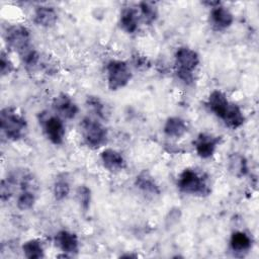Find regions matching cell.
<instances>
[{
	"instance_id": "7a4b0ae2",
	"label": "cell",
	"mask_w": 259,
	"mask_h": 259,
	"mask_svg": "<svg viewBox=\"0 0 259 259\" xmlns=\"http://www.w3.org/2000/svg\"><path fill=\"white\" fill-rule=\"evenodd\" d=\"M199 64L198 54L188 48L180 47L175 52V73L177 77L186 84L194 81L193 72Z\"/></svg>"
},
{
	"instance_id": "ffe728a7",
	"label": "cell",
	"mask_w": 259,
	"mask_h": 259,
	"mask_svg": "<svg viewBox=\"0 0 259 259\" xmlns=\"http://www.w3.org/2000/svg\"><path fill=\"white\" fill-rule=\"evenodd\" d=\"M229 171L236 177H241L244 176L247 173L248 166H247V161L244 158V156L234 153L233 155L230 156L229 158Z\"/></svg>"
},
{
	"instance_id": "ba28073f",
	"label": "cell",
	"mask_w": 259,
	"mask_h": 259,
	"mask_svg": "<svg viewBox=\"0 0 259 259\" xmlns=\"http://www.w3.org/2000/svg\"><path fill=\"white\" fill-rule=\"evenodd\" d=\"M221 137H217L207 133H200L192 144L197 155L200 158L207 159L214 154L218 146L221 143Z\"/></svg>"
},
{
	"instance_id": "4fadbf2b",
	"label": "cell",
	"mask_w": 259,
	"mask_h": 259,
	"mask_svg": "<svg viewBox=\"0 0 259 259\" xmlns=\"http://www.w3.org/2000/svg\"><path fill=\"white\" fill-rule=\"evenodd\" d=\"M135 185L149 197H156L161 193L159 185L147 170H144L139 175H137Z\"/></svg>"
},
{
	"instance_id": "3957f363",
	"label": "cell",
	"mask_w": 259,
	"mask_h": 259,
	"mask_svg": "<svg viewBox=\"0 0 259 259\" xmlns=\"http://www.w3.org/2000/svg\"><path fill=\"white\" fill-rule=\"evenodd\" d=\"M177 187L183 193L206 196L210 193V187L204 175L193 169H184L178 176Z\"/></svg>"
},
{
	"instance_id": "44dd1931",
	"label": "cell",
	"mask_w": 259,
	"mask_h": 259,
	"mask_svg": "<svg viewBox=\"0 0 259 259\" xmlns=\"http://www.w3.org/2000/svg\"><path fill=\"white\" fill-rule=\"evenodd\" d=\"M22 251L24 256L28 259H40L45 257L42 244L39 240H36V239H31L26 241L22 245Z\"/></svg>"
},
{
	"instance_id": "e0dca14e",
	"label": "cell",
	"mask_w": 259,
	"mask_h": 259,
	"mask_svg": "<svg viewBox=\"0 0 259 259\" xmlns=\"http://www.w3.org/2000/svg\"><path fill=\"white\" fill-rule=\"evenodd\" d=\"M222 119L224 123L232 130H237L241 127L245 122V116L242 109L237 104L231 102Z\"/></svg>"
},
{
	"instance_id": "9a60e30c",
	"label": "cell",
	"mask_w": 259,
	"mask_h": 259,
	"mask_svg": "<svg viewBox=\"0 0 259 259\" xmlns=\"http://www.w3.org/2000/svg\"><path fill=\"white\" fill-rule=\"evenodd\" d=\"M230 102L226 96V94L220 90H213L207 99V106L210 111L213 112L221 119L223 118Z\"/></svg>"
},
{
	"instance_id": "ac0fdd59",
	"label": "cell",
	"mask_w": 259,
	"mask_h": 259,
	"mask_svg": "<svg viewBox=\"0 0 259 259\" xmlns=\"http://www.w3.org/2000/svg\"><path fill=\"white\" fill-rule=\"evenodd\" d=\"M119 24L127 33H135L139 27V14L135 8L126 7L120 12Z\"/></svg>"
},
{
	"instance_id": "f1b7e54d",
	"label": "cell",
	"mask_w": 259,
	"mask_h": 259,
	"mask_svg": "<svg viewBox=\"0 0 259 259\" xmlns=\"http://www.w3.org/2000/svg\"><path fill=\"white\" fill-rule=\"evenodd\" d=\"M121 257H130V258L134 257V258H136V257H138V255H133V254H125V255H122Z\"/></svg>"
},
{
	"instance_id": "4316f807",
	"label": "cell",
	"mask_w": 259,
	"mask_h": 259,
	"mask_svg": "<svg viewBox=\"0 0 259 259\" xmlns=\"http://www.w3.org/2000/svg\"><path fill=\"white\" fill-rule=\"evenodd\" d=\"M14 67L11 62V60L8 58V55H6L4 52L1 53V58H0V72L2 76L8 75L13 71Z\"/></svg>"
},
{
	"instance_id": "2e32d148",
	"label": "cell",
	"mask_w": 259,
	"mask_h": 259,
	"mask_svg": "<svg viewBox=\"0 0 259 259\" xmlns=\"http://www.w3.org/2000/svg\"><path fill=\"white\" fill-rule=\"evenodd\" d=\"M188 131L186 121L179 116H171L165 121L163 132L169 138H181Z\"/></svg>"
},
{
	"instance_id": "5bb4252c",
	"label": "cell",
	"mask_w": 259,
	"mask_h": 259,
	"mask_svg": "<svg viewBox=\"0 0 259 259\" xmlns=\"http://www.w3.org/2000/svg\"><path fill=\"white\" fill-rule=\"evenodd\" d=\"M58 20V14L53 7L38 6L33 13V21L36 25L41 27H51L56 24Z\"/></svg>"
},
{
	"instance_id": "cb8c5ba5",
	"label": "cell",
	"mask_w": 259,
	"mask_h": 259,
	"mask_svg": "<svg viewBox=\"0 0 259 259\" xmlns=\"http://www.w3.org/2000/svg\"><path fill=\"white\" fill-rule=\"evenodd\" d=\"M35 199H36L35 191L21 190L20 194L17 197L16 205L20 210H26L33 206Z\"/></svg>"
},
{
	"instance_id": "30bf717a",
	"label": "cell",
	"mask_w": 259,
	"mask_h": 259,
	"mask_svg": "<svg viewBox=\"0 0 259 259\" xmlns=\"http://www.w3.org/2000/svg\"><path fill=\"white\" fill-rule=\"evenodd\" d=\"M55 244L56 246L64 253L69 254L70 256L78 253L79 251V240L75 233L62 230L55 235Z\"/></svg>"
},
{
	"instance_id": "277c9868",
	"label": "cell",
	"mask_w": 259,
	"mask_h": 259,
	"mask_svg": "<svg viewBox=\"0 0 259 259\" xmlns=\"http://www.w3.org/2000/svg\"><path fill=\"white\" fill-rule=\"evenodd\" d=\"M83 141L90 149H98L107 142V130L105 126L91 117H84L80 123Z\"/></svg>"
},
{
	"instance_id": "603a6c76",
	"label": "cell",
	"mask_w": 259,
	"mask_h": 259,
	"mask_svg": "<svg viewBox=\"0 0 259 259\" xmlns=\"http://www.w3.org/2000/svg\"><path fill=\"white\" fill-rule=\"evenodd\" d=\"M70 192V184L68 180L64 177L57 178L54 186H53V194L56 200L62 201L69 195Z\"/></svg>"
},
{
	"instance_id": "484cf974",
	"label": "cell",
	"mask_w": 259,
	"mask_h": 259,
	"mask_svg": "<svg viewBox=\"0 0 259 259\" xmlns=\"http://www.w3.org/2000/svg\"><path fill=\"white\" fill-rule=\"evenodd\" d=\"M77 198L84 211L88 210L91 202V190L86 185H81L77 189Z\"/></svg>"
},
{
	"instance_id": "52a82bcc",
	"label": "cell",
	"mask_w": 259,
	"mask_h": 259,
	"mask_svg": "<svg viewBox=\"0 0 259 259\" xmlns=\"http://www.w3.org/2000/svg\"><path fill=\"white\" fill-rule=\"evenodd\" d=\"M5 40L8 48L17 52L19 57L32 49L29 30L20 24L11 25L6 29Z\"/></svg>"
},
{
	"instance_id": "8fae6325",
	"label": "cell",
	"mask_w": 259,
	"mask_h": 259,
	"mask_svg": "<svg viewBox=\"0 0 259 259\" xmlns=\"http://www.w3.org/2000/svg\"><path fill=\"white\" fill-rule=\"evenodd\" d=\"M100 160L103 167L112 173L122 171L126 166L123 156L118 151L113 149L103 150L100 153Z\"/></svg>"
},
{
	"instance_id": "6da1fadb",
	"label": "cell",
	"mask_w": 259,
	"mask_h": 259,
	"mask_svg": "<svg viewBox=\"0 0 259 259\" xmlns=\"http://www.w3.org/2000/svg\"><path fill=\"white\" fill-rule=\"evenodd\" d=\"M0 125L2 133L10 141H19L25 137L27 121L16 108L7 106L1 109Z\"/></svg>"
},
{
	"instance_id": "8992f818",
	"label": "cell",
	"mask_w": 259,
	"mask_h": 259,
	"mask_svg": "<svg viewBox=\"0 0 259 259\" xmlns=\"http://www.w3.org/2000/svg\"><path fill=\"white\" fill-rule=\"evenodd\" d=\"M38 120L47 139L54 145H61L65 138V124L62 117L47 111L39 112Z\"/></svg>"
},
{
	"instance_id": "7c38bea8",
	"label": "cell",
	"mask_w": 259,
	"mask_h": 259,
	"mask_svg": "<svg viewBox=\"0 0 259 259\" xmlns=\"http://www.w3.org/2000/svg\"><path fill=\"white\" fill-rule=\"evenodd\" d=\"M209 16L211 25L218 30H224L230 27L234 21L232 12L221 4L211 8Z\"/></svg>"
},
{
	"instance_id": "5b68a950",
	"label": "cell",
	"mask_w": 259,
	"mask_h": 259,
	"mask_svg": "<svg viewBox=\"0 0 259 259\" xmlns=\"http://www.w3.org/2000/svg\"><path fill=\"white\" fill-rule=\"evenodd\" d=\"M132 76L130 66L124 61L111 60L106 65L107 84L112 91L125 87L131 81Z\"/></svg>"
},
{
	"instance_id": "7402d4cb",
	"label": "cell",
	"mask_w": 259,
	"mask_h": 259,
	"mask_svg": "<svg viewBox=\"0 0 259 259\" xmlns=\"http://www.w3.org/2000/svg\"><path fill=\"white\" fill-rule=\"evenodd\" d=\"M141 15L144 21L148 24L153 23L158 17V9L153 2L143 1L139 4Z\"/></svg>"
},
{
	"instance_id": "d6986e66",
	"label": "cell",
	"mask_w": 259,
	"mask_h": 259,
	"mask_svg": "<svg viewBox=\"0 0 259 259\" xmlns=\"http://www.w3.org/2000/svg\"><path fill=\"white\" fill-rule=\"evenodd\" d=\"M231 249L235 252L248 251L252 246L251 238L244 232H235L232 234L230 239Z\"/></svg>"
},
{
	"instance_id": "9c48e42d",
	"label": "cell",
	"mask_w": 259,
	"mask_h": 259,
	"mask_svg": "<svg viewBox=\"0 0 259 259\" xmlns=\"http://www.w3.org/2000/svg\"><path fill=\"white\" fill-rule=\"evenodd\" d=\"M52 105L56 114L66 119L74 118L79 111L78 105L75 103V101L65 93H60L57 95L53 99Z\"/></svg>"
},
{
	"instance_id": "83f0119b",
	"label": "cell",
	"mask_w": 259,
	"mask_h": 259,
	"mask_svg": "<svg viewBox=\"0 0 259 259\" xmlns=\"http://www.w3.org/2000/svg\"><path fill=\"white\" fill-rule=\"evenodd\" d=\"M133 63H134V66L140 70H147L151 65L148 58L140 54H136L133 56Z\"/></svg>"
},
{
	"instance_id": "d4e9b609",
	"label": "cell",
	"mask_w": 259,
	"mask_h": 259,
	"mask_svg": "<svg viewBox=\"0 0 259 259\" xmlns=\"http://www.w3.org/2000/svg\"><path fill=\"white\" fill-rule=\"evenodd\" d=\"M86 103L94 111L96 115H98L101 118H106V106L101 101V99L98 98V96H88L86 99Z\"/></svg>"
}]
</instances>
